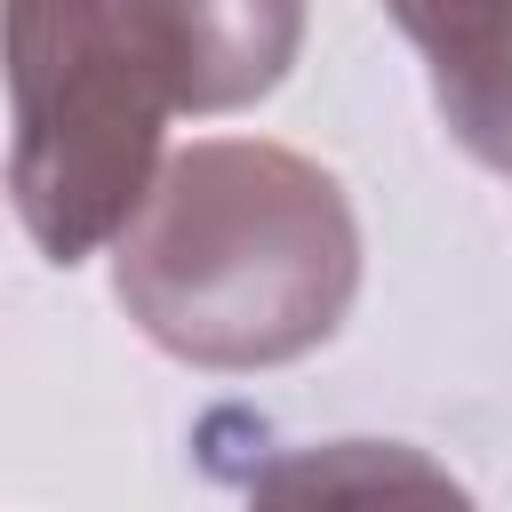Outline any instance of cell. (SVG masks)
<instances>
[{"label": "cell", "instance_id": "cell-3", "mask_svg": "<svg viewBox=\"0 0 512 512\" xmlns=\"http://www.w3.org/2000/svg\"><path fill=\"white\" fill-rule=\"evenodd\" d=\"M120 24L168 112H240L304 48V0H120Z\"/></svg>", "mask_w": 512, "mask_h": 512}, {"label": "cell", "instance_id": "cell-1", "mask_svg": "<svg viewBox=\"0 0 512 512\" xmlns=\"http://www.w3.org/2000/svg\"><path fill=\"white\" fill-rule=\"evenodd\" d=\"M112 296L192 368L304 360L360 296L352 200L288 144L208 136L152 176L112 240Z\"/></svg>", "mask_w": 512, "mask_h": 512}, {"label": "cell", "instance_id": "cell-4", "mask_svg": "<svg viewBox=\"0 0 512 512\" xmlns=\"http://www.w3.org/2000/svg\"><path fill=\"white\" fill-rule=\"evenodd\" d=\"M432 72L448 136L480 168H512V0H384Z\"/></svg>", "mask_w": 512, "mask_h": 512}, {"label": "cell", "instance_id": "cell-5", "mask_svg": "<svg viewBox=\"0 0 512 512\" xmlns=\"http://www.w3.org/2000/svg\"><path fill=\"white\" fill-rule=\"evenodd\" d=\"M248 512H480L408 440H320L280 448L248 480Z\"/></svg>", "mask_w": 512, "mask_h": 512}, {"label": "cell", "instance_id": "cell-2", "mask_svg": "<svg viewBox=\"0 0 512 512\" xmlns=\"http://www.w3.org/2000/svg\"><path fill=\"white\" fill-rule=\"evenodd\" d=\"M8 72V200L48 264L120 240L160 176V88L120 24V0H0Z\"/></svg>", "mask_w": 512, "mask_h": 512}]
</instances>
